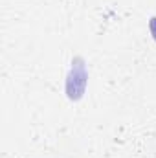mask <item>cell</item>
Returning <instances> with one entry per match:
<instances>
[{"mask_svg":"<svg viewBox=\"0 0 156 158\" xmlns=\"http://www.w3.org/2000/svg\"><path fill=\"white\" fill-rule=\"evenodd\" d=\"M151 31H153V35H154V39H156V17L151 20Z\"/></svg>","mask_w":156,"mask_h":158,"instance_id":"cell-2","label":"cell"},{"mask_svg":"<svg viewBox=\"0 0 156 158\" xmlns=\"http://www.w3.org/2000/svg\"><path fill=\"white\" fill-rule=\"evenodd\" d=\"M86 86V72H84V66L81 61H76L70 76H68V81H66V92L72 99H77L81 98L83 90Z\"/></svg>","mask_w":156,"mask_h":158,"instance_id":"cell-1","label":"cell"}]
</instances>
